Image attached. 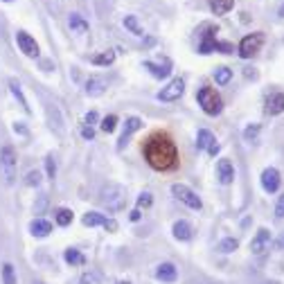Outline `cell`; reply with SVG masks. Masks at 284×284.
I'll list each match as a JSON object with an SVG mask.
<instances>
[{
    "mask_svg": "<svg viewBox=\"0 0 284 284\" xmlns=\"http://www.w3.org/2000/svg\"><path fill=\"white\" fill-rule=\"evenodd\" d=\"M280 183H282V178H280V172H277L275 167H266L264 172H262V187H264V192L275 194V192L280 190Z\"/></svg>",
    "mask_w": 284,
    "mask_h": 284,
    "instance_id": "10",
    "label": "cell"
},
{
    "mask_svg": "<svg viewBox=\"0 0 284 284\" xmlns=\"http://www.w3.org/2000/svg\"><path fill=\"white\" fill-rule=\"evenodd\" d=\"M113 61H115V52H113V50H104L102 54L93 56V64L95 66H111Z\"/></svg>",
    "mask_w": 284,
    "mask_h": 284,
    "instance_id": "28",
    "label": "cell"
},
{
    "mask_svg": "<svg viewBox=\"0 0 284 284\" xmlns=\"http://www.w3.org/2000/svg\"><path fill=\"white\" fill-rule=\"evenodd\" d=\"M117 284H131V282H129V280H120V282H117Z\"/></svg>",
    "mask_w": 284,
    "mask_h": 284,
    "instance_id": "46",
    "label": "cell"
},
{
    "mask_svg": "<svg viewBox=\"0 0 284 284\" xmlns=\"http://www.w3.org/2000/svg\"><path fill=\"white\" fill-rule=\"evenodd\" d=\"M3 282L5 284H16V273H14V266L11 264L3 266Z\"/></svg>",
    "mask_w": 284,
    "mask_h": 284,
    "instance_id": "33",
    "label": "cell"
},
{
    "mask_svg": "<svg viewBox=\"0 0 284 284\" xmlns=\"http://www.w3.org/2000/svg\"><path fill=\"white\" fill-rule=\"evenodd\" d=\"M217 178L221 185H230L232 178H235V167H232V163L228 158H221L217 163Z\"/></svg>",
    "mask_w": 284,
    "mask_h": 284,
    "instance_id": "12",
    "label": "cell"
},
{
    "mask_svg": "<svg viewBox=\"0 0 284 284\" xmlns=\"http://www.w3.org/2000/svg\"><path fill=\"white\" fill-rule=\"evenodd\" d=\"M142 156L149 163L151 169L156 172H167V169H174L176 163H178V149H176V142L169 138L167 133H153L145 140L142 145Z\"/></svg>",
    "mask_w": 284,
    "mask_h": 284,
    "instance_id": "1",
    "label": "cell"
},
{
    "mask_svg": "<svg viewBox=\"0 0 284 284\" xmlns=\"http://www.w3.org/2000/svg\"><path fill=\"white\" fill-rule=\"evenodd\" d=\"M266 113H269V115H280V113H284V93H273L266 99Z\"/></svg>",
    "mask_w": 284,
    "mask_h": 284,
    "instance_id": "16",
    "label": "cell"
},
{
    "mask_svg": "<svg viewBox=\"0 0 284 284\" xmlns=\"http://www.w3.org/2000/svg\"><path fill=\"white\" fill-rule=\"evenodd\" d=\"M172 194L178 198L180 203H185L187 208H192V210H201V208H203V201L198 198L196 192L190 190V187L183 185V183H174V185H172Z\"/></svg>",
    "mask_w": 284,
    "mask_h": 284,
    "instance_id": "6",
    "label": "cell"
},
{
    "mask_svg": "<svg viewBox=\"0 0 284 284\" xmlns=\"http://www.w3.org/2000/svg\"><path fill=\"white\" fill-rule=\"evenodd\" d=\"M214 142H217V138H214L208 129H201V131H198V135H196V147H198V149H206L208 151Z\"/></svg>",
    "mask_w": 284,
    "mask_h": 284,
    "instance_id": "21",
    "label": "cell"
},
{
    "mask_svg": "<svg viewBox=\"0 0 284 284\" xmlns=\"http://www.w3.org/2000/svg\"><path fill=\"white\" fill-rule=\"evenodd\" d=\"M79 284H99V280L93 273H84L82 280H79Z\"/></svg>",
    "mask_w": 284,
    "mask_h": 284,
    "instance_id": "38",
    "label": "cell"
},
{
    "mask_svg": "<svg viewBox=\"0 0 284 284\" xmlns=\"http://www.w3.org/2000/svg\"><path fill=\"white\" fill-rule=\"evenodd\" d=\"M99 201L109 212H117V210H122L127 206V190L117 183H109V185L102 187Z\"/></svg>",
    "mask_w": 284,
    "mask_h": 284,
    "instance_id": "3",
    "label": "cell"
},
{
    "mask_svg": "<svg viewBox=\"0 0 284 284\" xmlns=\"http://www.w3.org/2000/svg\"><path fill=\"white\" fill-rule=\"evenodd\" d=\"M14 131H16V133H21V135H27V129L23 127L21 122H18V124H16V127H14Z\"/></svg>",
    "mask_w": 284,
    "mask_h": 284,
    "instance_id": "43",
    "label": "cell"
},
{
    "mask_svg": "<svg viewBox=\"0 0 284 284\" xmlns=\"http://www.w3.org/2000/svg\"><path fill=\"white\" fill-rule=\"evenodd\" d=\"M64 257H66V262H68V264H72V266H82V264H86V257H84V255L79 253V251H75V248H68Z\"/></svg>",
    "mask_w": 284,
    "mask_h": 284,
    "instance_id": "26",
    "label": "cell"
},
{
    "mask_svg": "<svg viewBox=\"0 0 284 284\" xmlns=\"http://www.w3.org/2000/svg\"><path fill=\"white\" fill-rule=\"evenodd\" d=\"M30 232L34 237H48L50 232H52V224L45 219H34L30 224Z\"/></svg>",
    "mask_w": 284,
    "mask_h": 284,
    "instance_id": "18",
    "label": "cell"
},
{
    "mask_svg": "<svg viewBox=\"0 0 284 284\" xmlns=\"http://www.w3.org/2000/svg\"><path fill=\"white\" fill-rule=\"evenodd\" d=\"M9 90H11V95H14V97L18 99V104L23 106V109H25L27 113H30V106H27V99L23 97V90H21V84H18V79H14V77L9 79Z\"/></svg>",
    "mask_w": 284,
    "mask_h": 284,
    "instance_id": "22",
    "label": "cell"
},
{
    "mask_svg": "<svg viewBox=\"0 0 284 284\" xmlns=\"http://www.w3.org/2000/svg\"><path fill=\"white\" fill-rule=\"evenodd\" d=\"M16 43H18V48H21V52L25 54V56H32V59H36L38 56V43H36V38L30 36L27 32H18L16 34Z\"/></svg>",
    "mask_w": 284,
    "mask_h": 284,
    "instance_id": "9",
    "label": "cell"
},
{
    "mask_svg": "<svg viewBox=\"0 0 284 284\" xmlns=\"http://www.w3.org/2000/svg\"><path fill=\"white\" fill-rule=\"evenodd\" d=\"M36 284H43V282H36Z\"/></svg>",
    "mask_w": 284,
    "mask_h": 284,
    "instance_id": "48",
    "label": "cell"
},
{
    "mask_svg": "<svg viewBox=\"0 0 284 284\" xmlns=\"http://www.w3.org/2000/svg\"><path fill=\"white\" fill-rule=\"evenodd\" d=\"M54 219H56V224L64 226V228H66V226H70V224H72V210H68V208H59V210L54 212Z\"/></svg>",
    "mask_w": 284,
    "mask_h": 284,
    "instance_id": "27",
    "label": "cell"
},
{
    "mask_svg": "<svg viewBox=\"0 0 284 284\" xmlns=\"http://www.w3.org/2000/svg\"><path fill=\"white\" fill-rule=\"evenodd\" d=\"M45 169H48V176H50V178H54V174H56V163H54V156H52V153L45 158Z\"/></svg>",
    "mask_w": 284,
    "mask_h": 284,
    "instance_id": "36",
    "label": "cell"
},
{
    "mask_svg": "<svg viewBox=\"0 0 284 284\" xmlns=\"http://www.w3.org/2000/svg\"><path fill=\"white\" fill-rule=\"evenodd\" d=\"M104 221H106V217H104V214H99V212L84 214V226H90V228H95V226H104Z\"/></svg>",
    "mask_w": 284,
    "mask_h": 284,
    "instance_id": "29",
    "label": "cell"
},
{
    "mask_svg": "<svg viewBox=\"0 0 284 284\" xmlns=\"http://www.w3.org/2000/svg\"><path fill=\"white\" fill-rule=\"evenodd\" d=\"M25 183L30 187H34V185L38 187V185H41V172H34V169H32V172L25 176Z\"/></svg>",
    "mask_w": 284,
    "mask_h": 284,
    "instance_id": "35",
    "label": "cell"
},
{
    "mask_svg": "<svg viewBox=\"0 0 284 284\" xmlns=\"http://www.w3.org/2000/svg\"><path fill=\"white\" fill-rule=\"evenodd\" d=\"M145 68L151 72L156 79H165L169 77V72H172V61L165 59L163 64H153V61H145Z\"/></svg>",
    "mask_w": 284,
    "mask_h": 284,
    "instance_id": "14",
    "label": "cell"
},
{
    "mask_svg": "<svg viewBox=\"0 0 284 284\" xmlns=\"http://www.w3.org/2000/svg\"><path fill=\"white\" fill-rule=\"evenodd\" d=\"M129 219H131L133 224H135V221H140V219H142V212H140L138 208H135V210H131V214H129Z\"/></svg>",
    "mask_w": 284,
    "mask_h": 284,
    "instance_id": "42",
    "label": "cell"
},
{
    "mask_svg": "<svg viewBox=\"0 0 284 284\" xmlns=\"http://www.w3.org/2000/svg\"><path fill=\"white\" fill-rule=\"evenodd\" d=\"M183 93H185V82L180 77H176L160 90V93H158V99L160 102H176Z\"/></svg>",
    "mask_w": 284,
    "mask_h": 284,
    "instance_id": "8",
    "label": "cell"
},
{
    "mask_svg": "<svg viewBox=\"0 0 284 284\" xmlns=\"http://www.w3.org/2000/svg\"><path fill=\"white\" fill-rule=\"evenodd\" d=\"M82 138H84V140H93V138H95L93 127H84V129H82Z\"/></svg>",
    "mask_w": 284,
    "mask_h": 284,
    "instance_id": "40",
    "label": "cell"
},
{
    "mask_svg": "<svg viewBox=\"0 0 284 284\" xmlns=\"http://www.w3.org/2000/svg\"><path fill=\"white\" fill-rule=\"evenodd\" d=\"M151 203H153V194H151V192H142V194L138 196V210L151 208Z\"/></svg>",
    "mask_w": 284,
    "mask_h": 284,
    "instance_id": "34",
    "label": "cell"
},
{
    "mask_svg": "<svg viewBox=\"0 0 284 284\" xmlns=\"http://www.w3.org/2000/svg\"><path fill=\"white\" fill-rule=\"evenodd\" d=\"M201 36L203 41L198 45V52L201 54H212V52H224V54H232L235 52V48H232V43H224V41H217V27L206 23V25H201Z\"/></svg>",
    "mask_w": 284,
    "mask_h": 284,
    "instance_id": "2",
    "label": "cell"
},
{
    "mask_svg": "<svg viewBox=\"0 0 284 284\" xmlns=\"http://www.w3.org/2000/svg\"><path fill=\"white\" fill-rule=\"evenodd\" d=\"M106 90V82L99 77H90L86 82V95L88 97H99V95H104Z\"/></svg>",
    "mask_w": 284,
    "mask_h": 284,
    "instance_id": "17",
    "label": "cell"
},
{
    "mask_svg": "<svg viewBox=\"0 0 284 284\" xmlns=\"http://www.w3.org/2000/svg\"><path fill=\"white\" fill-rule=\"evenodd\" d=\"M275 217L277 219H284V194L277 198V206H275Z\"/></svg>",
    "mask_w": 284,
    "mask_h": 284,
    "instance_id": "37",
    "label": "cell"
},
{
    "mask_svg": "<svg viewBox=\"0 0 284 284\" xmlns=\"http://www.w3.org/2000/svg\"><path fill=\"white\" fill-rule=\"evenodd\" d=\"M262 45H264V34L262 32L248 34V36H244L241 43H239V56L241 59H251V56H255L259 50H262Z\"/></svg>",
    "mask_w": 284,
    "mask_h": 284,
    "instance_id": "7",
    "label": "cell"
},
{
    "mask_svg": "<svg viewBox=\"0 0 284 284\" xmlns=\"http://www.w3.org/2000/svg\"><path fill=\"white\" fill-rule=\"evenodd\" d=\"M196 99H198V106L203 109V113H208V115H219L221 109H224V102H221V95H219L214 88H210V86L198 88Z\"/></svg>",
    "mask_w": 284,
    "mask_h": 284,
    "instance_id": "4",
    "label": "cell"
},
{
    "mask_svg": "<svg viewBox=\"0 0 284 284\" xmlns=\"http://www.w3.org/2000/svg\"><path fill=\"white\" fill-rule=\"evenodd\" d=\"M84 122H86V127H93V124L97 122V113H95V111H88L86 117H84Z\"/></svg>",
    "mask_w": 284,
    "mask_h": 284,
    "instance_id": "39",
    "label": "cell"
},
{
    "mask_svg": "<svg viewBox=\"0 0 284 284\" xmlns=\"http://www.w3.org/2000/svg\"><path fill=\"white\" fill-rule=\"evenodd\" d=\"M99 127H102V131H104V133H113V131H115V127H117V117L115 115H106L104 120H102Z\"/></svg>",
    "mask_w": 284,
    "mask_h": 284,
    "instance_id": "32",
    "label": "cell"
},
{
    "mask_svg": "<svg viewBox=\"0 0 284 284\" xmlns=\"http://www.w3.org/2000/svg\"><path fill=\"white\" fill-rule=\"evenodd\" d=\"M277 14H280V16H282V18H284V5H282V7H280V11H277Z\"/></svg>",
    "mask_w": 284,
    "mask_h": 284,
    "instance_id": "45",
    "label": "cell"
},
{
    "mask_svg": "<svg viewBox=\"0 0 284 284\" xmlns=\"http://www.w3.org/2000/svg\"><path fill=\"white\" fill-rule=\"evenodd\" d=\"M214 79H217L219 86H226L232 79V70L230 68H217V70H214Z\"/></svg>",
    "mask_w": 284,
    "mask_h": 284,
    "instance_id": "30",
    "label": "cell"
},
{
    "mask_svg": "<svg viewBox=\"0 0 284 284\" xmlns=\"http://www.w3.org/2000/svg\"><path fill=\"white\" fill-rule=\"evenodd\" d=\"M104 228L109 230V232H115V230H117V221H115V219H106V221H104Z\"/></svg>",
    "mask_w": 284,
    "mask_h": 284,
    "instance_id": "41",
    "label": "cell"
},
{
    "mask_svg": "<svg viewBox=\"0 0 284 284\" xmlns=\"http://www.w3.org/2000/svg\"><path fill=\"white\" fill-rule=\"evenodd\" d=\"M140 129H142V120H140V117H135V115L129 117L127 124H124V131H122V135H120V142H117V149H124L127 140L131 138L135 131H140Z\"/></svg>",
    "mask_w": 284,
    "mask_h": 284,
    "instance_id": "13",
    "label": "cell"
},
{
    "mask_svg": "<svg viewBox=\"0 0 284 284\" xmlns=\"http://www.w3.org/2000/svg\"><path fill=\"white\" fill-rule=\"evenodd\" d=\"M0 176H3L5 185H11L16 178V151L11 145L0 149Z\"/></svg>",
    "mask_w": 284,
    "mask_h": 284,
    "instance_id": "5",
    "label": "cell"
},
{
    "mask_svg": "<svg viewBox=\"0 0 284 284\" xmlns=\"http://www.w3.org/2000/svg\"><path fill=\"white\" fill-rule=\"evenodd\" d=\"M70 30L75 32V34H86L88 32V23L84 21L79 14H72L70 16Z\"/></svg>",
    "mask_w": 284,
    "mask_h": 284,
    "instance_id": "24",
    "label": "cell"
},
{
    "mask_svg": "<svg viewBox=\"0 0 284 284\" xmlns=\"http://www.w3.org/2000/svg\"><path fill=\"white\" fill-rule=\"evenodd\" d=\"M277 246H280L282 251H284V232H282V237H280V239H277Z\"/></svg>",
    "mask_w": 284,
    "mask_h": 284,
    "instance_id": "44",
    "label": "cell"
},
{
    "mask_svg": "<svg viewBox=\"0 0 284 284\" xmlns=\"http://www.w3.org/2000/svg\"><path fill=\"white\" fill-rule=\"evenodd\" d=\"M5 3H11V0H5Z\"/></svg>",
    "mask_w": 284,
    "mask_h": 284,
    "instance_id": "47",
    "label": "cell"
},
{
    "mask_svg": "<svg viewBox=\"0 0 284 284\" xmlns=\"http://www.w3.org/2000/svg\"><path fill=\"white\" fill-rule=\"evenodd\" d=\"M174 237L178 241H190L192 239V226L187 224V221H183V219L176 221V224H174Z\"/></svg>",
    "mask_w": 284,
    "mask_h": 284,
    "instance_id": "19",
    "label": "cell"
},
{
    "mask_svg": "<svg viewBox=\"0 0 284 284\" xmlns=\"http://www.w3.org/2000/svg\"><path fill=\"white\" fill-rule=\"evenodd\" d=\"M208 5H210V11H212V14L224 16L235 7V0H208Z\"/></svg>",
    "mask_w": 284,
    "mask_h": 284,
    "instance_id": "20",
    "label": "cell"
},
{
    "mask_svg": "<svg viewBox=\"0 0 284 284\" xmlns=\"http://www.w3.org/2000/svg\"><path fill=\"white\" fill-rule=\"evenodd\" d=\"M124 27L133 34V36H145V30L140 27L138 16H124Z\"/></svg>",
    "mask_w": 284,
    "mask_h": 284,
    "instance_id": "23",
    "label": "cell"
},
{
    "mask_svg": "<svg viewBox=\"0 0 284 284\" xmlns=\"http://www.w3.org/2000/svg\"><path fill=\"white\" fill-rule=\"evenodd\" d=\"M156 277L160 282H174L176 277H178V271H176V266L172 262H163V264H158V269H156Z\"/></svg>",
    "mask_w": 284,
    "mask_h": 284,
    "instance_id": "15",
    "label": "cell"
},
{
    "mask_svg": "<svg viewBox=\"0 0 284 284\" xmlns=\"http://www.w3.org/2000/svg\"><path fill=\"white\" fill-rule=\"evenodd\" d=\"M237 248H239V241L235 239V237H228V239H224L219 244V251L221 253H235Z\"/></svg>",
    "mask_w": 284,
    "mask_h": 284,
    "instance_id": "31",
    "label": "cell"
},
{
    "mask_svg": "<svg viewBox=\"0 0 284 284\" xmlns=\"http://www.w3.org/2000/svg\"><path fill=\"white\" fill-rule=\"evenodd\" d=\"M269 248H271V232L266 228H259L257 235H255L253 241H251V251L255 255H262V253L269 251Z\"/></svg>",
    "mask_w": 284,
    "mask_h": 284,
    "instance_id": "11",
    "label": "cell"
},
{
    "mask_svg": "<svg viewBox=\"0 0 284 284\" xmlns=\"http://www.w3.org/2000/svg\"><path fill=\"white\" fill-rule=\"evenodd\" d=\"M259 131H262V127H259V124H248V127L244 129V140L251 142V145H255V142L259 140Z\"/></svg>",
    "mask_w": 284,
    "mask_h": 284,
    "instance_id": "25",
    "label": "cell"
}]
</instances>
